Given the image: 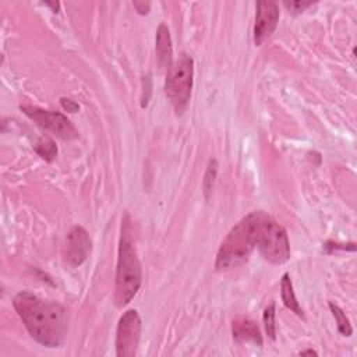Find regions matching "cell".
I'll return each instance as SVG.
<instances>
[{"mask_svg":"<svg viewBox=\"0 0 357 357\" xmlns=\"http://www.w3.org/2000/svg\"><path fill=\"white\" fill-rule=\"evenodd\" d=\"M45 4H46V6H49V7H52V8H53V11H57V10H59V7H60V4H59V3H49V1H46Z\"/></svg>","mask_w":357,"mask_h":357,"instance_id":"cell-20","label":"cell"},{"mask_svg":"<svg viewBox=\"0 0 357 357\" xmlns=\"http://www.w3.org/2000/svg\"><path fill=\"white\" fill-rule=\"evenodd\" d=\"M286 7H289L290 10L296 11V13H300L305 8H308L310 6H312V3H301V1H291V3H284Z\"/></svg>","mask_w":357,"mask_h":357,"instance_id":"cell-17","label":"cell"},{"mask_svg":"<svg viewBox=\"0 0 357 357\" xmlns=\"http://www.w3.org/2000/svg\"><path fill=\"white\" fill-rule=\"evenodd\" d=\"M35 151L38 152V155L46 160H53L56 153H57V148L53 142V139H50L49 137H43L39 139V142L35 145Z\"/></svg>","mask_w":357,"mask_h":357,"instance_id":"cell-14","label":"cell"},{"mask_svg":"<svg viewBox=\"0 0 357 357\" xmlns=\"http://www.w3.org/2000/svg\"><path fill=\"white\" fill-rule=\"evenodd\" d=\"M89 252H91V238L88 231L81 226L73 227L67 236V243H66L64 257L67 264L71 266H78L86 259Z\"/></svg>","mask_w":357,"mask_h":357,"instance_id":"cell-9","label":"cell"},{"mask_svg":"<svg viewBox=\"0 0 357 357\" xmlns=\"http://www.w3.org/2000/svg\"><path fill=\"white\" fill-rule=\"evenodd\" d=\"M279 21V8L273 1H258L254 25V42L261 46L275 31Z\"/></svg>","mask_w":357,"mask_h":357,"instance_id":"cell-8","label":"cell"},{"mask_svg":"<svg viewBox=\"0 0 357 357\" xmlns=\"http://www.w3.org/2000/svg\"><path fill=\"white\" fill-rule=\"evenodd\" d=\"M216 170H218V165H216V160L212 159L208 165V169H206V173H205V178H204V191H205V195L208 197L209 192L212 191V187H213V181H215V177H216Z\"/></svg>","mask_w":357,"mask_h":357,"instance_id":"cell-16","label":"cell"},{"mask_svg":"<svg viewBox=\"0 0 357 357\" xmlns=\"http://www.w3.org/2000/svg\"><path fill=\"white\" fill-rule=\"evenodd\" d=\"M141 333V318L135 310H128L119 321L116 332V353L119 357H131L137 351Z\"/></svg>","mask_w":357,"mask_h":357,"instance_id":"cell-6","label":"cell"},{"mask_svg":"<svg viewBox=\"0 0 357 357\" xmlns=\"http://www.w3.org/2000/svg\"><path fill=\"white\" fill-rule=\"evenodd\" d=\"M192 75L194 63L185 53L180 54L167 71L165 91L177 113H181L188 105L192 88Z\"/></svg>","mask_w":357,"mask_h":357,"instance_id":"cell-4","label":"cell"},{"mask_svg":"<svg viewBox=\"0 0 357 357\" xmlns=\"http://www.w3.org/2000/svg\"><path fill=\"white\" fill-rule=\"evenodd\" d=\"M61 106H63L67 112H70V113H75V112L78 110V105H77L74 100H71V99L63 98V99H61Z\"/></svg>","mask_w":357,"mask_h":357,"instance_id":"cell-18","label":"cell"},{"mask_svg":"<svg viewBox=\"0 0 357 357\" xmlns=\"http://www.w3.org/2000/svg\"><path fill=\"white\" fill-rule=\"evenodd\" d=\"M300 354H301V356H304V354H317V351H314V350H304V351H301Z\"/></svg>","mask_w":357,"mask_h":357,"instance_id":"cell-21","label":"cell"},{"mask_svg":"<svg viewBox=\"0 0 357 357\" xmlns=\"http://www.w3.org/2000/svg\"><path fill=\"white\" fill-rule=\"evenodd\" d=\"M264 326H265V332L269 336V339L275 340L276 337V325H275V304H269L265 310H264Z\"/></svg>","mask_w":357,"mask_h":357,"instance_id":"cell-15","label":"cell"},{"mask_svg":"<svg viewBox=\"0 0 357 357\" xmlns=\"http://www.w3.org/2000/svg\"><path fill=\"white\" fill-rule=\"evenodd\" d=\"M329 308H331V311H332V314H333V317H335V319H336L339 332H340L342 335H344V336H350L351 332H353V329H351L350 321H349V318L346 317V314L343 312V310L339 308L337 305H335L333 303H329Z\"/></svg>","mask_w":357,"mask_h":357,"instance_id":"cell-13","label":"cell"},{"mask_svg":"<svg viewBox=\"0 0 357 357\" xmlns=\"http://www.w3.org/2000/svg\"><path fill=\"white\" fill-rule=\"evenodd\" d=\"M14 308L31 336L43 346L57 347L64 340L68 315L63 305L43 300L29 291H20L13 300Z\"/></svg>","mask_w":357,"mask_h":357,"instance_id":"cell-1","label":"cell"},{"mask_svg":"<svg viewBox=\"0 0 357 357\" xmlns=\"http://www.w3.org/2000/svg\"><path fill=\"white\" fill-rule=\"evenodd\" d=\"M231 332H233V337L237 342L254 343L257 346L262 344V336L258 325L248 318L234 319L231 324Z\"/></svg>","mask_w":357,"mask_h":357,"instance_id":"cell-11","label":"cell"},{"mask_svg":"<svg viewBox=\"0 0 357 357\" xmlns=\"http://www.w3.org/2000/svg\"><path fill=\"white\" fill-rule=\"evenodd\" d=\"M21 110L31 117L40 127L52 131L61 139H74L78 137L75 127L61 113L53 110H43L33 106H22Z\"/></svg>","mask_w":357,"mask_h":357,"instance_id":"cell-7","label":"cell"},{"mask_svg":"<svg viewBox=\"0 0 357 357\" xmlns=\"http://www.w3.org/2000/svg\"><path fill=\"white\" fill-rule=\"evenodd\" d=\"M123 223L124 225H121L116 271V301L120 307L131 301V298L137 294L142 280L141 264L128 233V216L124 218Z\"/></svg>","mask_w":357,"mask_h":357,"instance_id":"cell-3","label":"cell"},{"mask_svg":"<svg viewBox=\"0 0 357 357\" xmlns=\"http://www.w3.org/2000/svg\"><path fill=\"white\" fill-rule=\"evenodd\" d=\"M258 248L262 257L271 264L280 265L286 262L290 257V245L286 230L278 225L273 219H271L264 227L259 240Z\"/></svg>","mask_w":357,"mask_h":357,"instance_id":"cell-5","label":"cell"},{"mask_svg":"<svg viewBox=\"0 0 357 357\" xmlns=\"http://www.w3.org/2000/svg\"><path fill=\"white\" fill-rule=\"evenodd\" d=\"M271 219L264 211H254L243 218L222 241L216 257V268L226 271L243 265L257 247L259 236Z\"/></svg>","mask_w":357,"mask_h":357,"instance_id":"cell-2","label":"cell"},{"mask_svg":"<svg viewBox=\"0 0 357 357\" xmlns=\"http://www.w3.org/2000/svg\"><path fill=\"white\" fill-rule=\"evenodd\" d=\"M155 50H156L159 67L167 73L173 64V49H172V39H170L169 28L165 24H160L156 31Z\"/></svg>","mask_w":357,"mask_h":357,"instance_id":"cell-10","label":"cell"},{"mask_svg":"<svg viewBox=\"0 0 357 357\" xmlns=\"http://www.w3.org/2000/svg\"><path fill=\"white\" fill-rule=\"evenodd\" d=\"M280 289H282V300L284 303V305L291 310L294 314H297L298 317H303V310L296 298L294 290H293V283L290 280L289 273H284L282 276V282H280Z\"/></svg>","mask_w":357,"mask_h":357,"instance_id":"cell-12","label":"cell"},{"mask_svg":"<svg viewBox=\"0 0 357 357\" xmlns=\"http://www.w3.org/2000/svg\"><path fill=\"white\" fill-rule=\"evenodd\" d=\"M134 7L138 10V13H139V14H146V13L149 11L151 4H149V3H145V1H142V3H139V1H134Z\"/></svg>","mask_w":357,"mask_h":357,"instance_id":"cell-19","label":"cell"}]
</instances>
